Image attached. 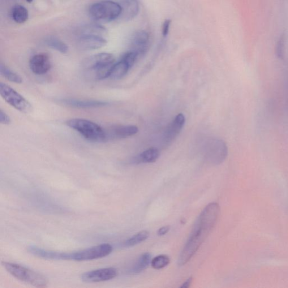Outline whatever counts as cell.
<instances>
[{
	"mask_svg": "<svg viewBox=\"0 0 288 288\" xmlns=\"http://www.w3.org/2000/svg\"><path fill=\"white\" fill-rule=\"evenodd\" d=\"M220 211L219 204L213 202L206 206L201 212L180 255L179 264L180 266L188 263L198 250L216 224Z\"/></svg>",
	"mask_w": 288,
	"mask_h": 288,
	"instance_id": "6da1fadb",
	"label": "cell"
},
{
	"mask_svg": "<svg viewBox=\"0 0 288 288\" xmlns=\"http://www.w3.org/2000/svg\"><path fill=\"white\" fill-rule=\"evenodd\" d=\"M121 7L117 2L105 0L94 3L89 8V15L96 21L109 22L119 19L121 14Z\"/></svg>",
	"mask_w": 288,
	"mask_h": 288,
	"instance_id": "7a4b0ae2",
	"label": "cell"
},
{
	"mask_svg": "<svg viewBox=\"0 0 288 288\" xmlns=\"http://www.w3.org/2000/svg\"><path fill=\"white\" fill-rule=\"evenodd\" d=\"M66 123L89 141L103 142L107 140L106 132L98 124L89 120L74 118L69 120Z\"/></svg>",
	"mask_w": 288,
	"mask_h": 288,
	"instance_id": "3957f363",
	"label": "cell"
},
{
	"mask_svg": "<svg viewBox=\"0 0 288 288\" xmlns=\"http://www.w3.org/2000/svg\"><path fill=\"white\" fill-rule=\"evenodd\" d=\"M2 265L8 273L21 282L38 288L45 287L48 283L44 275L24 266L7 262H2Z\"/></svg>",
	"mask_w": 288,
	"mask_h": 288,
	"instance_id": "277c9868",
	"label": "cell"
},
{
	"mask_svg": "<svg viewBox=\"0 0 288 288\" xmlns=\"http://www.w3.org/2000/svg\"><path fill=\"white\" fill-rule=\"evenodd\" d=\"M113 247L109 244H101L75 252L68 253V260L88 261L101 259L110 254Z\"/></svg>",
	"mask_w": 288,
	"mask_h": 288,
	"instance_id": "5b68a950",
	"label": "cell"
},
{
	"mask_svg": "<svg viewBox=\"0 0 288 288\" xmlns=\"http://www.w3.org/2000/svg\"><path fill=\"white\" fill-rule=\"evenodd\" d=\"M0 94L3 99L7 104L14 107L21 113L29 114L32 111L31 104L15 90L9 86L1 83L0 84Z\"/></svg>",
	"mask_w": 288,
	"mask_h": 288,
	"instance_id": "8992f818",
	"label": "cell"
},
{
	"mask_svg": "<svg viewBox=\"0 0 288 288\" xmlns=\"http://www.w3.org/2000/svg\"><path fill=\"white\" fill-rule=\"evenodd\" d=\"M204 149L205 158L214 165L221 164L227 156V145L222 140L210 139L205 144Z\"/></svg>",
	"mask_w": 288,
	"mask_h": 288,
	"instance_id": "52a82bcc",
	"label": "cell"
},
{
	"mask_svg": "<svg viewBox=\"0 0 288 288\" xmlns=\"http://www.w3.org/2000/svg\"><path fill=\"white\" fill-rule=\"evenodd\" d=\"M117 274V270L115 268H103L85 273L81 275V278L85 283H98L111 280Z\"/></svg>",
	"mask_w": 288,
	"mask_h": 288,
	"instance_id": "ba28073f",
	"label": "cell"
},
{
	"mask_svg": "<svg viewBox=\"0 0 288 288\" xmlns=\"http://www.w3.org/2000/svg\"><path fill=\"white\" fill-rule=\"evenodd\" d=\"M114 62L115 58L113 55L110 53H101L90 56V57L85 59L83 63V66L85 70L93 72L101 66L107 65V64H114Z\"/></svg>",
	"mask_w": 288,
	"mask_h": 288,
	"instance_id": "9c48e42d",
	"label": "cell"
},
{
	"mask_svg": "<svg viewBox=\"0 0 288 288\" xmlns=\"http://www.w3.org/2000/svg\"><path fill=\"white\" fill-rule=\"evenodd\" d=\"M150 36L147 32L138 31L133 35L131 40V50L134 51L138 57L147 52L150 46Z\"/></svg>",
	"mask_w": 288,
	"mask_h": 288,
	"instance_id": "30bf717a",
	"label": "cell"
},
{
	"mask_svg": "<svg viewBox=\"0 0 288 288\" xmlns=\"http://www.w3.org/2000/svg\"><path fill=\"white\" fill-rule=\"evenodd\" d=\"M29 67L35 75H43L47 74L51 67L49 55L41 53L33 56L30 59Z\"/></svg>",
	"mask_w": 288,
	"mask_h": 288,
	"instance_id": "8fae6325",
	"label": "cell"
},
{
	"mask_svg": "<svg viewBox=\"0 0 288 288\" xmlns=\"http://www.w3.org/2000/svg\"><path fill=\"white\" fill-rule=\"evenodd\" d=\"M107 44L104 37L85 35L80 36L77 42L78 48L81 51H91L102 48Z\"/></svg>",
	"mask_w": 288,
	"mask_h": 288,
	"instance_id": "7c38bea8",
	"label": "cell"
},
{
	"mask_svg": "<svg viewBox=\"0 0 288 288\" xmlns=\"http://www.w3.org/2000/svg\"><path fill=\"white\" fill-rule=\"evenodd\" d=\"M186 123V118L183 114L176 116L166 129L164 135V141L166 144L172 143L181 132Z\"/></svg>",
	"mask_w": 288,
	"mask_h": 288,
	"instance_id": "4fadbf2b",
	"label": "cell"
},
{
	"mask_svg": "<svg viewBox=\"0 0 288 288\" xmlns=\"http://www.w3.org/2000/svg\"><path fill=\"white\" fill-rule=\"evenodd\" d=\"M118 3L122 9L119 19L123 21L131 20L138 14L140 9L138 0H119Z\"/></svg>",
	"mask_w": 288,
	"mask_h": 288,
	"instance_id": "5bb4252c",
	"label": "cell"
},
{
	"mask_svg": "<svg viewBox=\"0 0 288 288\" xmlns=\"http://www.w3.org/2000/svg\"><path fill=\"white\" fill-rule=\"evenodd\" d=\"M139 131V129L132 125H118L110 129L109 133H106L107 140L108 138L124 139L134 136Z\"/></svg>",
	"mask_w": 288,
	"mask_h": 288,
	"instance_id": "9a60e30c",
	"label": "cell"
},
{
	"mask_svg": "<svg viewBox=\"0 0 288 288\" xmlns=\"http://www.w3.org/2000/svg\"><path fill=\"white\" fill-rule=\"evenodd\" d=\"M62 104L76 108H92L104 106L108 104L105 101L98 100H79L75 98H64L59 101Z\"/></svg>",
	"mask_w": 288,
	"mask_h": 288,
	"instance_id": "2e32d148",
	"label": "cell"
},
{
	"mask_svg": "<svg viewBox=\"0 0 288 288\" xmlns=\"http://www.w3.org/2000/svg\"><path fill=\"white\" fill-rule=\"evenodd\" d=\"M76 33L79 36L90 35L105 38L107 34V30L100 24H89L80 27L77 30Z\"/></svg>",
	"mask_w": 288,
	"mask_h": 288,
	"instance_id": "e0dca14e",
	"label": "cell"
},
{
	"mask_svg": "<svg viewBox=\"0 0 288 288\" xmlns=\"http://www.w3.org/2000/svg\"><path fill=\"white\" fill-rule=\"evenodd\" d=\"M160 156L159 150L156 148H152L145 150L139 156L133 159V162L135 163H151L156 162Z\"/></svg>",
	"mask_w": 288,
	"mask_h": 288,
	"instance_id": "ac0fdd59",
	"label": "cell"
},
{
	"mask_svg": "<svg viewBox=\"0 0 288 288\" xmlns=\"http://www.w3.org/2000/svg\"><path fill=\"white\" fill-rule=\"evenodd\" d=\"M130 69L128 64L121 59V61L114 64L110 77L115 80L121 79L126 76Z\"/></svg>",
	"mask_w": 288,
	"mask_h": 288,
	"instance_id": "d6986e66",
	"label": "cell"
},
{
	"mask_svg": "<svg viewBox=\"0 0 288 288\" xmlns=\"http://www.w3.org/2000/svg\"><path fill=\"white\" fill-rule=\"evenodd\" d=\"M28 11L24 6L16 5L12 8L11 16L17 23H24L28 19Z\"/></svg>",
	"mask_w": 288,
	"mask_h": 288,
	"instance_id": "ffe728a7",
	"label": "cell"
},
{
	"mask_svg": "<svg viewBox=\"0 0 288 288\" xmlns=\"http://www.w3.org/2000/svg\"><path fill=\"white\" fill-rule=\"evenodd\" d=\"M45 44L50 48L59 51L62 54H66L68 51V46L58 38L50 36L45 40Z\"/></svg>",
	"mask_w": 288,
	"mask_h": 288,
	"instance_id": "44dd1931",
	"label": "cell"
},
{
	"mask_svg": "<svg viewBox=\"0 0 288 288\" xmlns=\"http://www.w3.org/2000/svg\"><path fill=\"white\" fill-rule=\"evenodd\" d=\"M151 262V255L149 253H145L141 255L136 261L132 269V272L134 274H139L147 268L150 262Z\"/></svg>",
	"mask_w": 288,
	"mask_h": 288,
	"instance_id": "7402d4cb",
	"label": "cell"
},
{
	"mask_svg": "<svg viewBox=\"0 0 288 288\" xmlns=\"http://www.w3.org/2000/svg\"><path fill=\"white\" fill-rule=\"evenodd\" d=\"M0 74L4 78L8 81L11 82V83L16 84L22 83L23 80L21 77L16 74V73L12 71L10 69L2 63L0 64Z\"/></svg>",
	"mask_w": 288,
	"mask_h": 288,
	"instance_id": "603a6c76",
	"label": "cell"
},
{
	"mask_svg": "<svg viewBox=\"0 0 288 288\" xmlns=\"http://www.w3.org/2000/svg\"><path fill=\"white\" fill-rule=\"evenodd\" d=\"M149 236V233L148 231L144 230L136 234L126 240L123 243V246L126 247H130L136 246L141 242H143L147 240Z\"/></svg>",
	"mask_w": 288,
	"mask_h": 288,
	"instance_id": "cb8c5ba5",
	"label": "cell"
},
{
	"mask_svg": "<svg viewBox=\"0 0 288 288\" xmlns=\"http://www.w3.org/2000/svg\"><path fill=\"white\" fill-rule=\"evenodd\" d=\"M114 64H107L94 71L96 78L98 80H104L110 77Z\"/></svg>",
	"mask_w": 288,
	"mask_h": 288,
	"instance_id": "d4e9b609",
	"label": "cell"
},
{
	"mask_svg": "<svg viewBox=\"0 0 288 288\" xmlns=\"http://www.w3.org/2000/svg\"><path fill=\"white\" fill-rule=\"evenodd\" d=\"M170 259L166 255L158 256L151 261L152 267L157 270L163 269L170 264Z\"/></svg>",
	"mask_w": 288,
	"mask_h": 288,
	"instance_id": "484cf974",
	"label": "cell"
},
{
	"mask_svg": "<svg viewBox=\"0 0 288 288\" xmlns=\"http://www.w3.org/2000/svg\"><path fill=\"white\" fill-rule=\"evenodd\" d=\"M139 57L134 51H130L124 54L121 58L124 61H125L131 68L134 65L137 59Z\"/></svg>",
	"mask_w": 288,
	"mask_h": 288,
	"instance_id": "4316f807",
	"label": "cell"
},
{
	"mask_svg": "<svg viewBox=\"0 0 288 288\" xmlns=\"http://www.w3.org/2000/svg\"><path fill=\"white\" fill-rule=\"evenodd\" d=\"M285 37L282 36L279 39L277 46V54L279 58L283 59L285 51Z\"/></svg>",
	"mask_w": 288,
	"mask_h": 288,
	"instance_id": "83f0119b",
	"label": "cell"
},
{
	"mask_svg": "<svg viewBox=\"0 0 288 288\" xmlns=\"http://www.w3.org/2000/svg\"><path fill=\"white\" fill-rule=\"evenodd\" d=\"M0 122L3 124H9L11 123V119L3 110H0Z\"/></svg>",
	"mask_w": 288,
	"mask_h": 288,
	"instance_id": "f1b7e54d",
	"label": "cell"
},
{
	"mask_svg": "<svg viewBox=\"0 0 288 288\" xmlns=\"http://www.w3.org/2000/svg\"><path fill=\"white\" fill-rule=\"evenodd\" d=\"M170 20H166L164 23H163L162 27V34L163 36L166 37L168 35V34H169L170 31Z\"/></svg>",
	"mask_w": 288,
	"mask_h": 288,
	"instance_id": "f546056e",
	"label": "cell"
},
{
	"mask_svg": "<svg viewBox=\"0 0 288 288\" xmlns=\"http://www.w3.org/2000/svg\"><path fill=\"white\" fill-rule=\"evenodd\" d=\"M170 229V227L169 226H163L158 230V235L159 236L165 235L169 231Z\"/></svg>",
	"mask_w": 288,
	"mask_h": 288,
	"instance_id": "4dcf8cb0",
	"label": "cell"
},
{
	"mask_svg": "<svg viewBox=\"0 0 288 288\" xmlns=\"http://www.w3.org/2000/svg\"><path fill=\"white\" fill-rule=\"evenodd\" d=\"M192 280V278H189L188 280L183 284V285L181 286V288H188L190 287Z\"/></svg>",
	"mask_w": 288,
	"mask_h": 288,
	"instance_id": "1f68e13d",
	"label": "cell"
},
{
	"mask_svg": "<svg viewBox=\"0 0 288 288\" xmlns=\"http://www.w3.org/2000/svg\"><path fill=\"white\" fill-rule=\"evenodd\" d=\"M26 1L29 3H31L33 1V0H26Z\"/></svg>",
	"mask_w": 288,
	"mask_h": 288,
	"instance_id": "d6a6232c",
	"label": "cell"
}]
</instances>
